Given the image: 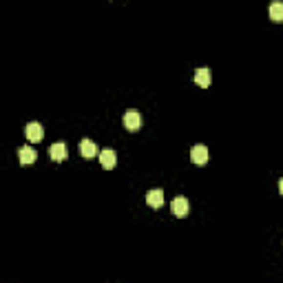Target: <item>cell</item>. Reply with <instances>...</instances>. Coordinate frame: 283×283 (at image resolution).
Returning a JSON list of instances; mask_svg holds the SVG:
<instances>
[{
	"instance_id": "cell-1",
	"label": "cell",
	"mask_w": 283,
	"mask_h": 283,
	"mask_svg": "<svg viewBox=\"0 0 283 283\" xmlns=\"http://www.w3.org/2000/svg\"><path fill=\"white\" fill-rule=\"evenodd\" d=\"M122 122H124L126 131H139L142 129V115H139L137 111H126L124 117H122Z\"/></svg>"
},
{
	"instance_id": "cell-11",
	"label": "cell",
	"mask_w": 283,
	"mask_h": 283,
	"mask_svg": "<svg viewBox=\"0 0 283 283\" xmlns=\"http://www.w3.org/2000/svg\"><path fill=\"white\" fill-rule=\"evenodd\" d=\"M270 18L274 22H283V2L281 0H274L272 5H270Z\"/></svg>"
},
{
	"instance_id": "cell-7",
	"label": "cell",
	"mask_w": 283,
	"mask_h": 283,
	"mask_svg": "<svg viewBox=\"0 0 283 283\" xmlns=\"http://www.w3.org/2000/svg\"><path fill=\"white\" fill-rule=\"evenodd\" d=\"M146 204H149L151 208H162V204H164V191L162 188H153V191H149V195H146Z\"/></svg>"
},
{
	"instance_id": "cell-3",
	"label": "cell",
	"mask_w": 283,
	"mask_h": 283,
	"mask_svg": "<svg viewBox=\"0 0 283 283\" xmlns=\"http://www.w3.org/2000/svg\"><path fill=\"white\" fill-rule=\"evenodd\" d=\"M191 162L197 164V166H204L206 162H208V149L206 146H193L191 149Z\"/></svg>"
},
{
	"instance_id": "cell-9",
	"label": "cell",
	"mask_w": 283,
	"mask_h": 283,
	"mask_svg": "<svg viewBox=\"0 0 283 283\" xmlns=\"http://www.w3.org/2000/svg\"><path fill=\"white\" fill-rule=\"evenodd\" d=\"M115 162H117V155L113 149H104L102 153H100V164H102L104 168H113Z\"/></svg>"
},
{
	"instance_id": "cell-2",
	"label": "cell",
	"mask_w": 283,
	"mask_h": 283,
	"mask_svg": "<svg viewBox=\"0 0 283 283\" xmlns=\"http://www.w3.org/2000/svg\"><path fill=\"white\" fill-rule=\"evenodd\" d=\"M24 135H27L29 142H40V139L44 137V129H42V124H38V122H29L27 129H24Z\"/></svg>"
},
{
	"instance_id": "cell-5",
	"label": "cell",
	"mask_w": 283,
	"mask_h": 283,
	"mask_svg": "<svg viewBox=\"0 0 283 283\" xmlns=\"http://www.w3.org/2000/svg\"><path fill=\"white\" fill-rule=\"evenodd\" d=\"M80 155H82V157H87V159L95 157V155H98V146H95V142H93V139H88V137H84L82 142H80Z\"/></svg>"
},
{
	"instance_id": "cell-12",
	"label": "cell",
	"mask_w": 283,
	"mask_h": 283,
	"mask_svg": "<svg viewBox=\"0 0 283 283\" xmlns=\"http://www.w3.org/2000/svg\"><path fill=\"white\" fill-rule=\"evenodd\" d=\"M279 193H281V195H283V177H281V179H279Z\"/></svg>"
},
{
	"instance_id": "cell-8",
	"label": "cell",
	"mask_w": 283,
	"mask_h": 283,
	"mask_svg": "<svg viewBox=\"0 0 283 283\" xmlns=\"http://www.w3.org/2000/svg\"><path fill=\"white\" fill-rule=\"evenodd\" d=\"M18 159H20L22 166H29V164H33L38 159V155H36V151H33L31 146H22V149L18 151Z\"/></svg>"
},
{
	"instance_id": "cell-4",
	"label": "cell",
	"mask_w": 283,
	"mask_h": 283,
	"mask_svg": "<svg viewBox=\"0 0 283 283\" xmlns=\"http://www.w3.org/2000/svg\"><path fill=\"white\" fill-rule=\"evenodd\" d=\"M171 210L175 217H179V219L186 217V215H188V199H186V197H175L171 204Z\"/></svg>"
},
{
	"instance_id": "cell-6",
	"label": "cell",
	"mask_w": 283,
	"mask_h": 283,
	"mask_svg": "<svg viewBox=\"0 0 283 283\" xmlns=\"http://www.w3.org/2000/svg\"><path fill=\"white\" fill-rule=\"evenodd\" d=\"M49 155H51L53 162H65L66 155H69V151H66V144H65V142H56V144L49 149Z\"/></svg>"
},
{
	"instance_id": "cell-10",
	"label": "cell",
	"mask_w": 283,
	"mask_h": 283,
	"mask_svg": "<svg viewBox=\"0 0 283 283\" xmlns=\"http://www.w3.org/2000/svg\"><path fill=\"white\" fill-rule=\"evenodd\" d=\"M195 84H199L201 88H206L210 84V69H206V66H201V69L195 71Z\"/></svg>"
}]
</instances>
